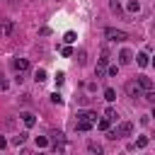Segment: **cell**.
Wrapping results in <instances>:
<instances>
[{
    "label": "cell",
    "mask_w": 155,
    "mask_h": 155,
    "mask_svg": "<svg viewBox=\"0 0 155 155\" xmlns=\"http://www.w3.org/2000/svg\"><path fill=\"white\" fill-rule=\"evenodd\" d=\"M131 133H133V124H131V121H121V124H116L114 128H111V126L107 128V138H111V140L126 138V136H131Z\"/></svg>",
    "instance_id": "cell-1"
},
{
    "label": "cell",
    "mask_w": 155,
    "mask_h": 155,
    "mask_svg": "<svg viewBox=\"0 0 155 155\" xmlns=\"http://www.w3.org/2000/svg\"><path fill=\"white\" fill-rule=\"evenodd\" d=\"M104 36H107L109 41H126V39H128V34H126L124 29H114V27H107V29H104Z\"/></svg>",
    "instance_id": "cell-2"
},
{
    "label": "cell",
    "mask_w": 155,
    "mask_h": 155,
    "mask_svg": "<svg viewBox=\"0 0 155 155\" xmlns=\"http://www.w3.org/2000/svg\"><path fill=\"white\" fill-rule=\"evenodd\" d=\"M12 68H15V73H27L29 70V61L17 56V58H12Z\"/></svg>",
    "instance_id": "cell-3"
},
{
    "label": "cell",
    "mask_w": 155,
    "mask_h": 155,
    "mask_svg": "<svg viewBox=\"0 0 155 155\" xmlns=\"http://www.w3.org/2000/svg\"><path fill=\"white\" fill-rule=\"evenodd\" d=\"M126 94L136 99V97H143V90L138 87V82H136V80H131V82H126Z\"/></svg>",
    "instance_id": "cell-4"
},
{
    "label": "cell",
    "mask_w": 155,
    "mask_h": 155,
    "mask_svg": "<svg viewBox=\"0 0 155 155\" xmlns=\"http://www.w3.org/2000/svg\"><path fill=\"white\" fill-rule=\"evenodd\" d=\"M116 58H119V65H128V63L133 61V51H131V48H121Z\"/></svg>",
    "instance_id": "cell-5"
},
{
    "label": "cell",
    "mask_w": 155,
    "mask_h": 155,
    "mask_svg": "<svg viewBox=\"0 0 155 155\" xmlns=\"http://www.w3.org/2000/svg\"><path fill=\"white\" fill-rule=\"evenodd\" d=\"M75 116H78V119H82V121H92V124L97 121V114H94L92 109H78V114H75Z\"/></svg>",
    "instance_id": "cell-6"
},
{
    "label": "cell",
    "mask_w": 155,
    "mask_h": 155,
    "mask_svg": "<svg viewBox=\"0 0 155 155\" xmlns=\"http://www.w3.org/2000/svg\"><path fill=\"white\" fill-rule=\"evenodd\" d=\"M136 82H138V87H140L143 92H145V90H153V80H150L148 75H138V80H136Z\"/></svg>",
    "instance_id": "cell-7"
},
{
    "label": "cell",
    "mask_w": 155,
    "mask_h": 155,
    "mask_svg": "<svg viewBox=\"0 0 155 155\" xmlns=\"http://www.w3.org/2000/svg\"><path fill=\"white\" fill-rule=\"evenodd\" d=\"M126 12L128 15H138L140 12V2L138 0H126Z\"/></svg>",
    "instance_id": "cell-8"
},
{
    "label": "cell",
    "mask_w": 155,
    "mask_h": 155,
    "mask_svg": "<svg viewBox=\"0 0 155 155\" xmlns=\"http://www.w3.org/2000/svg\"><path fill=\"white\" fill-rule=\"evenodd\" d=\"M19 116H22V121H24V126H27V128H31V126L36 124V116H34L31 111H22Z\"/></svg>",
    "instance_id": "cell-9"
},
{
    "label": "cell",
    "mask_w": 155,
    "mask_h": 155,
    "mask_svg": "<svg viewBox=\"0 0 155 155\" xmlns=\"http://www.w3.org/2000/svg\"><path fill=\"white\" fill-rule=\"evenodd\" d=\"M92 126H94L92 121H82V119H78V121H75V128H78V131H82V133L92 131Z\"/></svg>",
    "instance_id": "cell-10"
},
{
    "label": "cell",
    "mask_w": 155,
    "mask_h": 155,
    "mask_svg": "<svg viewBox=\"0 0 155 155\" xmlns=\"http://www.w3.org/2000/svg\"><path fill=\"white\" fill-rule=\"evenodd\" d=\"M27 138H29V133H27V131H22V133L12 136V140H10V143H12V145H24V143H27Z\"/></svg>",
    "instance_id": "cell-11"
},
{
    "label": "cell",
    "mask_w": 155,
    "mask_h": 155,
    "mask_svg": "<svg viewBox=\"0 0 155 155\" xmlns=\"http://www.w3.org/2000/svg\"><path fill=\"white\" fill-rule=\"evenodd\" d=\"M136 63H138L140 68H145V65L150 63V56H148L145 51H140V53H136Z\"/></svg>",
    "instance_id": "cell-12"
},
{
    "label": "cell",
    "mask_w": 155,
    "mask_h": 155,
    "mask_svg": "<svg viewBox=\"0 0 155 155\" xmlns=\"http://www.w3.org/2000/svg\"><path fill=\"white\" fill-rule=\"evenodd\" d=\"M12 29H15V24H12L10 19H5V22H2V27H0V34H2V36H10V34H12Z\"/></svg>",
    "instance_id": "cell-13"
},
{
    "label": "cell",
    "mask_w": 155,
    "mask_h": 155,
    "mask_svg": "<svg viewBox=\"0 0 155 155\" xmlns=\"http://www.w3.org/2000/svg\"><path fill=\"white\" fill-rule=\"evenodd\" d=\"M104 119L114 124V121L119 119V114H116V109H114V107H107V109H104Z\"/></svg>",
    "instance_id": "cell-14"
},
{
    "label": "cell",
    "mask_w": 155,
    "mask_h": 155,
    "mask_svg": "<svg viewBox=\"0 0 155 155\" xmlns=\"http://www.w3.org/2000/svg\"><path fill=\"white\" fill-rule=\"evenodd\" d=\"M102 94H104V99H107V102H114V99H116V90H114V87H104V92H102Z\"/></svg>",
    "instance_id": "cell-15"
},
{
    "label": "cell",
    "mask_w": 155,
    "mask_h": 155,
    "mask_svg": "<svg viewBox=\"0 0 155 155\" xmlns=\"http://www.w3.org/2000/svg\"><path fill=\"white\" fill-rule=\"evenodd\" d=\"M63 41H65V44H75V41H78V34H75V31H65V34H63Z\"/></svg>",
    "instance_id": "cell-16"
},
{
    "label": "cell",
    "mask_w": 155,
    "mask_h": 155,
    "mask_svg": "<svg viewBox=\"0 0 155 155\" xmlns=\"http://www.w3.org/2000/svg\"><path fill=\"white\" fill-rule=\"evenodd\" d=\"M34 80H36V82H44V80H46V70H44V68H36V70H34Z\"/></svg>",
    "instance_id": "cell-17"
},
{
    "label": "cell",
    "mask_w": 155,
    "mask_h": 155,
    "mask_svg": "<svg viewBox=\"0 0 155 155\" xmlns=\"http://www.w3.org/2000/svg\"><path fill=\"white\" fill-rule=\"evenodd\" d=\"M94 124H97V128H99V131H107V128H109V126H111V121H107V119H104V116H102V119H99V121H94Z\"/></svg>",
    "instance_id": "cell-18"
},
{
    "label": "cell",
    "mask_w": 155,
    "mask_h": 155,
    "mask_svg": "<svg viewBox=\"0 0 155 155\" xmlns=\"http://www.w3.org/2000/svg\"><path fill=\"white\" fill-rule=\"evenodd\" d=\"M107 65H109V53L102 51V56H99V68H107Z\"/></svg>",
    "instance_id": "cell-19"
},
{
    "label": "cell",
    "mask_w": 155,
    "mask_h": 155,
    "mask_svg": "<svg viewBox=\"0 0 155 155\" xmlns=\"http://www.w3.org/2000/svg\"><path fill=\"white\" fill-rule=\"evenodd\" d=\"M75 58H78V63H80V65H85V61H87V53H85V51L80 48V51L75 53Z\"/></svg>",
    "instance_id": "cell-20"
},
{
    "label": "cell",
    "mask_w": 155,
    "mask_h": 155,
    "mask_svg": "<svg viewBox=\"0 0 155 155\" xmlns=\"http://www.w3.org/2000/svg\"><path fill=\"white\" fill-rule=\"evenodd\" d=\"M48 143H51V140H48L46 136H39V138H36V148H46Z\"/></svg>",
    "instance_id": "cell-21"
},
{
    "label": "cell",
    "mask_w": 155,
    "mask_h": 155,
    "mask_svg": "<svg viewBox=\"0 0 155 155\" xmlns=\"http://www.w3.org/2000/svg\"><path fill=\"white\" fill-rule=\"evenodd\" d=\"M148 145V136H138L136 138V148H145Z\"/></svg>",
    "instance_id": "cell-22"
},
{
    "label": "cell",
    "mask_w": 155,
    "mask_h": 155,
    "mask_svg": "<svg viewBox=\"0 0 155 155\" xmlns=\"http://www.w3.org/2000/svg\"><path fill=\"white\" fill-rule=\"evenodd\" d=\"M107 75H111V78L119 75V63H116V65H107Z\"/></svg>",
    "instance_id": "cell-23"
},
{
    "label": "cell",
    "mask_w": 155,
    "mask_h": 155,
    "mask_svg": "<svg viewBox=\"0 0 155 155\" xmlns=\"http://www.w3.org/2000/svg\"><path fill=\"white\" fill-rule=\"evenodd\" d=\"M109 7H111V12H116V15H121V5H119L116 0H109Z\"/></svg>",
    "instance_id": "cell-24"
},
{
    "label": "cell",
    "mask_w": 155,
    "mask_h": 155,
    "mask_svg": "<svg viewBox=\"0 0 155 155\" xmlns=\"http://www.w3.org/2000/svg\"><path fill=\"white\" fill-rule=\"evenodd\" d=\"M61 53H63L65 58H70V56H73V48H70V44H65V46L61 48Z\"/></svg>",
    "instance_id": "cell-25"
},
{
    "label": "cell",
    "mask_w": 155,
    "mask_h": 155,
    "mask_svg": "<svg viewBox=\"0 0 155 155\" xmlns=\"http://www.w3.org/2000/svg\"><path fill=\"white\" fill-rule=\"evenodd\" d=\"M87 150H90V153H102V145H99V143H90Z\"/></svg>",
    "instance_id": "cell-26"
},
{
    "label": "cell",
    "mask_w": 155,
    "mask_h": 155,
    "mask_svg": "<svg viewBox=\"0 0 155 155\" xmlns=\"http://www.w3.org/2000/svg\"><path fill=\"white\" fill-rule=\"evenodd\" d=\"M51 102H53V104H61V102H63V97H61L58 92H53V94H51Z\"/></svg>",
    "instance_id": "cell-27"
},
{
    "label": "cell",
    "mask_w": 155,
    "mask_h": 155,
    "mask_svg": "<svg viewBox=\"0 0 155 155\" xmlns=\"http://www.w3.org/2000/svg\"><path fill=\"white\" fill-rule=\"evenodd\" d=\"M63 80H65V75H63V73H56V85H61Z\"/></svg>",
    "instance_id": "cell-28"
},
{
    "label": "cell",
    "mask_w": 155,
    "mask_h": 155,
    "mask_svg": "<svg viewBox=\"0 0 155 155\" xmlns=\"http://www.w3.org/2000/svg\"><path fill=\"white\" fill-rule=\"evenodd\" d=\"M5 145H7V140H5L2 136H0V148H5Z\"/></svg>",
    "instance_id": "cell-29"
},
{
    "label": "cell",
    "mask_w": 155,
    "mask_h": 155,
    "mask_svg": "<svg viewBox=\"0 0 155 155\" xmlns=\"http://www.w3.org/2000/svg\"><path fill=\"white\" fill-rule=\"evenodd\" d=\"M0 80H2V73H0Z\"/></svg>",
    "instance_id": "cell-30"
}]
</instances>
